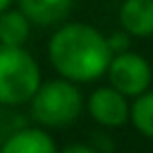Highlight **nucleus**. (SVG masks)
<instances>
[{"label":"nucleus","instance_id":"1","mask_svg":"<svg viewBox=\"0 0 153 153\" xmlns=\"http://www.w3.org/2000/svg\"><path fill=\"white\" fill-rule=\"evenodd\" d=\"M48 59L61 79L72 83H90L108 72L113 50L108 36L88 23H65L52 34Z\"/></svg>","mask_w":153,"mask_h":153},{"label":"nucleus","instance_id":"2","mask_svg":"<svg viewBox=\"0 0 153 153\" xmlns=\"http://www.w3.org/2000/svg\"><path fill=\"white\" fill-rule=\"evenodd\" d=\"M86 108L79 86L65 79H48L41 83L36 95L29 101V115L38 128H65L79 120Z\"/></svg>","mask_w":153,"mask_h":153},{"label":"nucleus","instance_id":"3","mask_svg":"<svg viewBox=\"0 0 153 153\" xmlns=\"http://www.w3.org/2000/svg\"><path fill=\"white\" fill-rule=\"evenodd\" d=\"M41 68L25 48L0 45V106L16 108L29 104L41 88Z\"/></svg>","mask_w":153,"mask_h":153},{"label":"nucleus","instance_id":"4","mask_svg":"<svg viewBox=\"0 0 153 153\" xmlns=\"http://www.w3.org/2000/svg\"><path fill=\"white\" fill-rule=\"evenodd\" d=\"M106 74H108V81H110L108 86L122 92L126 99H131V97L135 99V97L151 90V81H153L151 63L133 50L115 54Z\"/></svg>","mask_w":153,"mask_h":153},{"label":"nucleus","instance_id":"5","mask_svg":"<svg viewBox=\"0 0 153 153\" xmlns=\"http://www.w3.org/2000/svg\"><path fill=\"white\" fill-rule=\"evenodd\" d=\"M86 110L104 128H120L131 120V101L110 86L95 88L86 99Z\"/></svg>","mask_w":153,"mask_h":153},{"label":"nucleus","instance_id":"6","mask_svg":"<svg viewBox=\"0 0 153 153\" xmlns=\"http://www.w3.org/2000/svg\"><path fill=\"white\" fill-rule=\"evenodd\" d=\"M0 153H59L54 137L38 126H20L0 144Z\"/></svg>","mask_w":153,"mask_h":153},{"label":"nucleus","instance_id":"7","mask_svg":"<svg viewBox=\"0 0 153 153\" xmlns=\"http://www.w3.org/2000/svg\"><path fill=\"white\" fill-rule=\"evenodd\" d=\"M25 18L38 27H54L72 11L74 0H16Z\"/></svg>","mask_w":153,"mask_h":153},{"label":"nucleus","instance_id":"8","mask_svg":"<svg viewBox=\"0 0 153 153\" xmlns=\"http://www.w3.org/2000/svg\"><path fill=\"white\" fill-rule=\"evenodd\" d=\"M120 25L128 36H153V0H124L120 7Z\"/></svg>","mask_w":153,"mask_h":153},{"label":"nucleus","instance_id":"9","mask_svg":"<svg viewBox=\"0 0 153 153\" xmlns=\"http://www.w3.org/2000/svg\"><path fill=\"white\" fill-rule=\"evenodd\" d=\"M29 34H32V23L25 18L20 9H7L0 14V45L2 48H25Z\"/></svg>","mask_w":153,"mask_h":153},{"label":"nucleus","instance_id":"10","mask_svg":"<svg viewBox=\"0 0 153 153\" xmlns=\"http://www.w3.org/2000/svg\"><path fill=\"white\" fill-rule=\"evenodd\" d=\"M131 122L135 131L144 137L153 140V90L135 97L131 104Z\"/></svg>","mask_w":153,"mask_h":153},{"label":"nucleus","instance_id":"11","mask_svg":"<svg viewBox=\"0 0 153 153\" xmlns=\"http://www.w3.org/2000/svg\"><path fill=\"white\" fill-rule=\"evenodd\" d=\"M128 43H131V36L126 32H115L108 36V45L113 50V56L122 54V52H128Z\"/></svg>","mask_w":153,"mask_h":153},{"label":"nucleus","instance_id":"12","mask_svg":"<svg viewBox=\"0 0 153 153\" xmlns=\"http://www.w3.org/2000/svg\"><path fill=\"white\" fill-rule=\"evenodd\" d=\"M59 153H99V151L95 146H90V144H70V146H65Z\"/></svg>","mask_w":153,"mask_h":153},{"label":"nucleus","instance_id":"13","mask_svg":"<svg viewBox=\"0 0 153 153\" xmlns=\"http://www.w3.org/2000/svg\"><path fill=\"white\" fill-rule=\"evenodd\" d=\"M11 2H14V0H0V14H5V11L11 7Z\"/></svg>","mask_w":153,"mask_h":153}]
</instances>
